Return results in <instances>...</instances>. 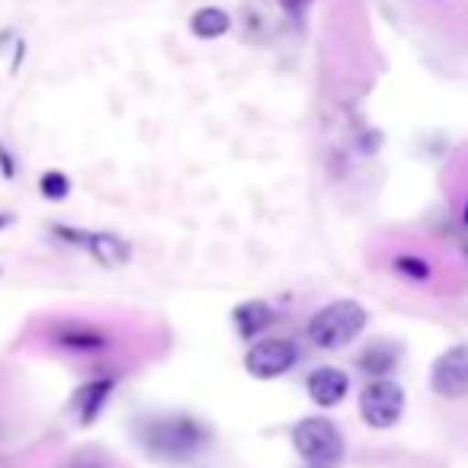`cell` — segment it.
Returning a JSON list of instances; mask_svg holds the SVG:
<instances>
[{
	"label": "cell",
	"instance_id": "cell-9",
	"mask_svg": "<svg viewBox=\"0 0 468 468\" xmlns=\"http://www.w3.org/2000/svg\"><path fill=\"white\" fill-rule=\"evenodd\" d=\"M55 344L61 346V350H74V353H93V350H106L110 346V337H106L103 331H97V327L90 324H61L55 327Z\"/></svg>",
	"mask_w": 468,
	"mask_h": 468
},
{
	"label": "cell",
	"instance_id": "cell-19",
	"mask_svg": "<svg viewBox=\"0 0 468 468\" xmlns=\"http://www.w3.org/2000/svg\"><path fill=\"white\" fill-rule=\"evenodd\" d=\"M7 225H14V215H10V212H0V228H7Z\"/></svg>",
	"mask_w": 468,
	"mask_h": 468
},
{
	"label": "cell",
	"instance_id": "cell-11",
	"mask_svg": "<svg viewBox=\"0 0 468 468\" xmlns=\"http://www.w3.org/2000/svg\"><path fill=\"white\" fill-rule=\"evenodd\" d=\"M110 391H112V378H97V382H87L74 391L71 408H74V414L80 417V423H93V417L103 410Z\"/></svg>",
	"mask_w": 468,
	"mask_h": 468
},
{
	"label": "cell",
	"instance_id": "cell-14",
	"mask_svg": "<svg viewBox=\"0 0 468 468\" xmlns=\"http://www.w3.org/2000/svg\"><path fill=\"white\" fill-rule=\"evenodd\" d=\"M39 189H42L46 199H65L68 189H71V183H68V176L58 174V170H48V174L39 180Z\"/></svg>",
	"mask_w": 468,
	"mask_h": 468
},
{
	"label": "cell",
	"instance_id": "cell-13",
	"mask_svg": "<svg viewBox=\"0 0 468 468\" xmlns=\"http://www.w3.org/2000/svg\"><path fill=\"white\" fill-rule=\"evenodd\" d=\"M189 29H193L199 39H218V36H225L228 29H231V16H228L225 10H218V7H202V10H196V14H193Z\"/></svg>",
	"mask_w": 468,
	"mask_h": 468
},
{
	"label": "cell",
	"instance_id": "cell-18",
	"mask_svg": "<svg viewBox=\"0 0 468 468\" xmlns=\"http://www.w3.org/2000/svg\"><path fill=\"white\" fill-rule=\"evenodd\" d=\"M0 161H4V174L14 176V161H10V154L4 151V144H0Z\"/></svg>",
	"mask_w": 468,
	"mask_h": 468
},
{
	"label": "cell",
	"instance_id": "cell-12",
	"mask_svg": "<svg viewBox=\"0 0 468 468\" xmlns=\"http://www.w3.org/2000/svg\"><path fill=\"white\" fill-rule=\"evenodd\" d=\"M359 369L366 372V376H376V378H385L391 369L398 366V346H391V344H369L363 353H359Z\"/></svg>",
	"mask_w": 468,
	"mask_h": 468
},
{
	"label": "cell",
	"instance_id": "cell-7",
	"mask_svg": "<svg viewBox=\"0 0 468 468\" xmlns=\"http://www.w3.org/2000/svg\"><path fill=\"white\" fill-rule=\"evenodd\" d=\"M55 234L65 238L68 244L84 248L87 254H90L97 263H103V267H122V263H129V257H132L129 244H125L119 234H110V231H74V228L58 225Z\"/></svg>",
	"mask_w": 468,
	"mask_h": 468
},
{
	"label": "cell",
	"instance_id": "cell-3",
	"mask_svg": "<svg viewBox=\"0 0 468 468\" xmlns=\"http://www.w3.org/2000/svg\"><path fill=\"white\" fill-rule=\"evenodd\" d=\"M292 446L302 459L312 462V465H318V468L337 465L346 452L344 433L337 430V423L324 420V417H305V420L295 423Z\"/></svg>",
	"mask_w": 468,
	"mask_h": 468
},
{
	"label": "cell",
	"instance_id": "cell-5",
	"mask_svg": "<svg viewBox=\"0 0 468 468\" xmlns=\"http://www.w3.org/2000/svg\"><path fill=\"white\" fill-rule=\"evenodd\" d=\"M299 363V346L292 340H282V337H270V340H261L248 350L244 356V369L250 372L254 378H280L286 376L292 366Z\"/></svg>",
	"mask_w": 468,
	"mask_h": 468
},
{
	"label": "cell",
	"instance_id": "cell-20",
	"mask_svg": "<svg viewBox=\"0 0 468 468\" xmlns=\"http://www.w3.org/2000/svg\"><path fill=\"white\" fill-rule=\"evenodd\" d=\"M465 225H468V202H465Z\"/></svg>",
	"mask_w": 468,
	"mask_h": 468
},
{
	"label": "cell",
	"instance_id": "cell-16",
	"mask_svg": "<svg viewBox=\"0 0 468 468\" xmlns=\"http://www.w3.org/2000/svg\"><path fill=\"white\" fill-rule=\"evenodd\" d=\"M68 468H106V465H103V459H97L93 452H80V455H74Z\"/></svg>",
	"mask_w": 468,
	"mask_h": 468
},
{
	"label": "cell",
	"instance_id": "cell-6",
	"mask_svg": "<svg viewBox=\"0 0 468 468\" xmlns=\"http://www.w3.org/2000/svg\"><path fill=\"white\" fill-rule=\"evenodd\" d=\"M430 388L449 401L468 398V344H455L436 356L430 369Z\"/></svg>",
	"mask_w": 468,
	"mask_h": 468
},
{
	"label": "cell",
	"instance_id": "cell-1",
	"mask_svg": "<svg viewBox=\"0 0 468 468\" xmlns=\"http://www.w3.org/2000/svg\"><path fill=\"white\" fill-rule=\"evenodd\" d=\"M142 442L154 459L183 462L206 446V430L193 417H157L142 427Z\"/></svg>",
	"mask_w": 468,
	"mask_h": 468
},
{
	"label": "cell",
	"instance_id": "cell-8",
	"mask_svg": "<svg viewBox=\"0 0 468 468\" xmlns=\"http://www.w3.org/2000/svg\"><path fill=\"white\" fill-rule=\"evenodd\" d=\"M350 391V376L344 369H334V366H321L308 376V398H312L318 408H337L340 401Z\"/></svg>",
	"mask_w": 468,
	"mask_h": 468
},
{
	"label": "cell",
	"instance_id": "cell-15",
	"mask_svg": "<svg viewBox=\"0 0 468 468\" xmlns=\"http://www.w3.org/2000/svg\"><path fill=\"white\" fill-rule=\"evenodd\" d=\"M395 270L410 280H430V263L423 257H395Z\"/></svg>",
	"mask_w": 468,
	"mask_h": 468
},
{
	"label": "cell",
	"instance_id": "cell-10",
	"mask_svg": "<svg viewBox=\"0 0 468 468\" xmlns=\"http://www.w3.org/2000/svg\"><path fill=\"white\" fill-rule=\"evenodd\" d=\"M231 318H234V327H238V334H241L244 340H254V337H261L270 324H273L276 312L263 299H250V302H241V305L234 308Z\"/></svg>",
	"mask_w": 468,
	"mask_h": 468
},
{
	"label": "cell",
	"instance_id": "cell-4",
	"mask_svg": "<svg viewBox=\"0 0 468 468\" xmlns=\"http://www.w3.org/2000/svg\"><path fill=\"white\" fill-rule=\"evenodd\" d=\"M359 414L372 430H388L404 414V388L391 378H376L359 395Z\"/></svg>",
	"mask_w": 468,
	"mask_h": 468
},
{
	"label": "cell",
	"instance_id": "cell-17",
	"mask_svg": "<svg viewBox=\"0 0 468 468\" xmlns=\"http://www.w3.org/2000/svg\"><path fill=\"white\" fill-rule=\"evenodd\" d=\"M308 4H312V0H280V7L286 10V14L292 16V20H299V16L305 14Z\"/></svg>",
	"mask_w": 468,
	"mask_h": 468
},
{
	"label": "cell",
	"instance_id": "cell-2",
	"mask_svg": "<svg viewBox=\"0 0 468 468\" xmlns=\"http://www.w3.org/2000/svg\"><path fill=\"white\" fill-rule=\"evenodd\" d=\"M366 308L353 299H337L331 305H324L321 312H314V318L308 321V340L318 350H340V346L353 344L366 327Z\"/></svg>",
	"mask_w": 468,
	"mask_h": 468
}]
</instances>
